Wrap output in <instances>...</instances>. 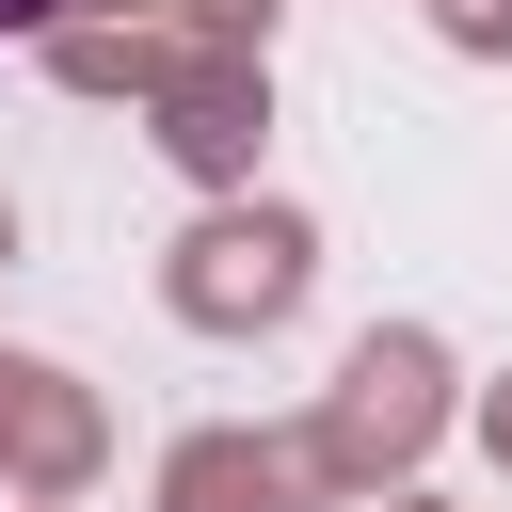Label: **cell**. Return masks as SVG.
<instances>
[{"label": "cell", "mask_w": 512, "mask_h": 512, "mask_svg": "<svg viewBox=\"0 0 512 512\" xmlns=\"http://www.w3.org/2000/svg\"><path fill=\"white\" fill-rule=\"evenodd\" d=\"M48 16H64V0H0V32H48Z\"/></svg>", "instance_id": "1"}]
</instances>
